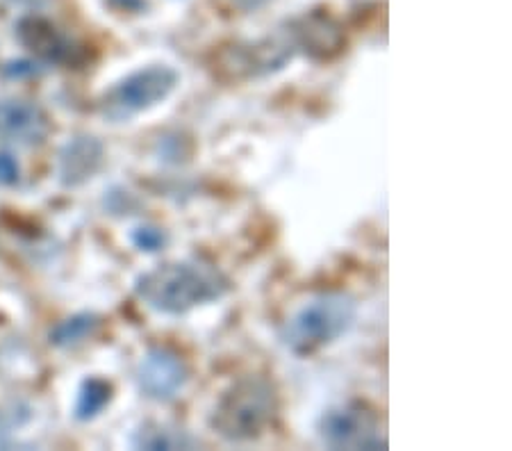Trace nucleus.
<instances>
[{
  "mask_svg": "<svg viewBox=\"0 0 512 451\" xmlns=\"http://www.w3.org/2000/svg\"><path fill=\"white\" fill-rule=\"evenodd\" d=\"M228 292V276L198 258L167 262L135 281L137 297L162 315H185L203 303L219 301Z\"/></svg>",
  "mask_w": 512,
  "mask_h": 451,
  "instance_id": "f257e3e1",
  "label": "nucleus"
},
{
  "mask_svg": "<svg viewBox=\"0 0 512 451\" xmlns=\"http://www.w3.org/2000/svg\"><path fill=\"white\" fill-rule=\"evenodd\" d=\"M280 410L276 385L262 376H244L221 395L210 426L226 442H251L274 426Z\"/></svg>",
  "mask_w": 512,
  "mask_h": 451,
  "instance_id": "f03ea898",
  "label": "nucleus"
},
{
  "mask_svg": "<svg viewBox=\"0 0 512 451\" xmlns=\"http://www.w3.org/2000/svg\"><path fill=\"white\" fill-rule=\"evenodd\" d=\"M358 303L346 292H319L280 328V342L296 356H310L351 331Z\"/></svg>",
  "mask_w": 512,
  "mask_h": 451,
  "instance_id": "7ed1b4c3",
  "label": "nucleus"
},
{
  "mask_svg": "<svg viewBox=\"0 0 512 451\" xmlns=\"http://www.w3.org/2000/svg\"><path fill=\"white\" fill-rule=\"evenodd\" d=\"M178 71L169 64H151L119 80L103 96L101 110L110 121H128L139 112H146L167 101L178 85Z\"/></svg>",
  "mask_w": 512,
  "mask_h": 451,
  "instance_id": "20e7f679",
  "label": "nucleus"
},
{
  "mask_svg": "<svg viewBox=\"0 0 512 451\" xmlns=\"http://www.w3.org/2000/svg\"><path fill=\"white\" fill-rule=\"evenodd\" d=\"M317 431L321 442L335 451H376L387 447L381 417L358 401L326 410L317 424Z\"/></svg>",
  "mask_w": 512,
  "mask_h": 451,
  "instance_id": "39448f33",
  "label": "nucleus"
},
{
  "mask_svg": "<svg viewBox=\"0 0 512 451\" xmlns=\"http://www.w3.org/2000/svg\"><path fill=\"white\" fill-rule=\"evenodd\" d=\"M294 41L287 32L253 41V44H235L217 55L214 73L224 80H251L285 69L294 55Z\"/></svg>",
  "mask_w": 512,
  "mask_h": 451,
  "instance_id": "423d86ee",
  "label": "nucleus"
},
{
  "mask_svg": "<svg viewBox=\"0 0 512 451\" xmlns=\"http://www.w3.org/2000/svg\"><path fill=\"white\" fill-rule=\"evenodd\" d=\"M135 381L146 399L167 404L185 390L189 381V367L178 351L169 347H153L139 360Z\"/></svg>",
  "mask_w": 512,
  "mask_h": 451,
  "instance_id": "0eeeda50",
  "label": "nucleus"
},
{
  "mask_svg": "<svg viewBox=\"0 0 512 451\" xmlns=\"http://www.w3.org/2000/svg\"><path fill=\"white\" fill-rule=\"evenodd\" d=\"M289 37L294 41V48H301L305 55L317 62L333 60L344 51L346 44L340 23L321 12L305 14L303 19L292 23Z\"/></svg>",
  "mask_w": 512,
  "mask_h": 451,
  "instance_id": "6e6552de",
  "label": "nucleus"
},
{
  "mask_svg": "<svg viewBox=\"0 0 512 451\" xmlns=\"http://www.w3.org/2000/svg\"><path fill=\"white\" fill-rule=\"evenodd\" d=\"M16 37L26 48H30L39 60L48 64H69L76 62L78 48L73 41L62 35L57 26L51 21L44 19V16L30 14L23 16V19L16 23Z\"/></svg>",
  "mask_w": 512,
  "mask_h": 451,
  "instance_id": "1a4fd4ad",
  "label": "nucleus"
},
{
  "mask_svg": "<svg viewBox=\"0 0 512 451\" xmlns=\"http://www.w3.org/2000/svg\"><path fill=\"white\" fill-rule=\"evenodd\" d=\"M48 117L35 103L21 98L0 101V139L16 146H39L48 135Z\"/></svg>",
  "mask_w": 512,
  "mask_h": 451,
  "instance_id": "9d476101",
  "label": "nucleus"
},
{
  "mask_svg": "<svg viewBox=\"0 0 512 451\" xmlns=\"http://www.w3.org/2000/svg\"><path fill=\"white\" fill-rule=\"evenodd\" d=\"M105 158V149L101 139L92 135H78L71 142L64 144L60 151V160H57V176H60L62 185L78 187L87 180L96 176L101 169Z\"/></svg>",
  "mask_w": 512,
  "mask_h": 451,
  "instance_id": "9b49d317",
  "label": "nucleus"
},
{
  "mask_svg": "<svg viewBox=\"0 0 512 451\" xmlns=\"http://www.w3.org/2000/svg\"><path fill=\"white\" fill-rule=\"evenodd\" d=\"M132 447L135 449H151V451H171V449H192L196 442L189 438L183 429L171 424L148 422L142 424L132 433Z\"/></svg>",
  "mask_w": 512,
  "mask_h": 451,
  "instance_id": "f8f14e48",
  "label": "nucleus"
},
{
  "mask_svg": "<svg viewBox=\"0 0 512 451\" xmlns=\"http://www.w3.org/2000/svg\"><path fill=\"white\" fill-rule=\"evenodd\" d=\"M98 328H101V319L92 313H80V315H73L57 324L48 338H51L53 347L71 349V347H78V344L92 338Z\"/></svg>",
  "mask_w": 512,
  "mask_h": 451,
  "instance_id": "ddd939ff",
  "label": "nucleus"
},
{
  "mask_svg": "<svg viewBox=\"0 0 512 451\" xmlns=\"http://www.w3.org/2000/svg\"><path fill=\"white\" fill-rule=\"evenodd\" d=\"M110 401H112V385L92 376V379H87L80 385L73 415H76V420L80 422H89L101 415L105 406H110Z\"/></svg>",
  "mask_w": 512,
  "mask_h": 451,
  "instance_id": "4468645a",
  "label": "nucleus"
},
{
  "mask_svg": "<svg viewBox=\"0 0 512 451\" xmlns=\"http://www.w3.org/2000/svg\"><path fill=\"white\" fill-rule=\"evenodd\" d=\"M130 242L144 253H158L169 244V233L155 224H142L130 231Z\"/></svg>",
  "mask_w": 512,
  "mask_h": 451,
  "instance_id": "2eb2a0df",
  "label": "nucleus"
},
{
  "mask_svg": "<svg viewBox=\"0 0 512 451\" xmlns=\"http://www.w3.org/2000/svg\"><path fill=\"white\" fill-rule=\"evenodd\" d=\"M21 180V167L12 153H0V187H14Z\"/></svg>",
  "mask_w": 512,
  "mask_h": 451,
  "instance_id": "dca6fc26",
  "label": "nucleus"
},
{
  "mask_svg": "<svg viewBox=\"0 0 512 451\" xmlns=\"http://www.w3.org/2000/svg\"><path fill=\"white\" fill-rule=\"evenodd\" d=\"M39 64L30 62V60H19V62H10L3 67V73L7 78H30V76H37L39 73Z\"/></svg>",
  "mask_w": 512,
  "mask_h": 451,
  "instance_id": "f3484780",
  "label": "nucleus"
},
{
  "mask_svg": "<svg viewBox=\"0 0 512 451\" xmlns=\"http://www.w3.org/2000/svg\"><path fill=\"white\" fill-rule=\"evenodd\" d=\"M112 10L128 12V14H142L146 10V0H105Z\"/></svg>",
  "mask_w": 512,
  "mask_h": 451,
  "instance_id": "a211bd4d",
  "label": "nucleus"
},
{
  "mask_svg": "<svg viewBox=\"0 0 512 451\" xmlns=\"http://www.w3.org/2000/svg\"><path fill=\"white\" fill-rule=\"evenodd\" d=\"M237 7H242V10H258V7L267 5L269 0H233Z\"/></svg>",
  "mask_w": 512,
  "mask_h": 451,
  "instance_id": "6ab92c4d",
  "label": "nucleus"
},
{
  "mask_svg": "<svg viewBox=\"0 0 512 451\" xmlns=\"http://www.w3.org/2000/svg\"><path fill=\"white\" fill-rule=\"evenodd\" d=\"M14 3H28V5H39V3H44V0H14Z\"/></svg>",
  "mask_w": 512,
  "mask_h": 451,
  "instance_id": "aec40b11",
  "label": "nucleus"
}]
</instances>
